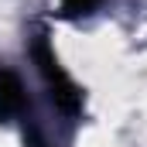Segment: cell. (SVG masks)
<instances>
[{
	"label": "cell",
	"instance_id": "cell-1",
	"mask_svg": "<svg viewBox=\"0 0 147 147\" xmlns=\"http://www.w3.org/2000/svg\"><path fill=\"white\" fill-rule=\"evenodd\" d=\"M31 58H34L45 86H48L51 103L65 116H79L82 113V89H79V82H75L72 75L62 69V62H58V55H55V48H51V41H48L45 31H38L34 41H31Z\"/></svg>",
	"mask_w": 147,
	"mask_h": 147
},
{
	"label": "cell",
	"instance_id": "cell-2",
	"mask_svg": "<svg viewBox=\"0 0 147 147\" xmlns=\"http://www.w3.org/2000/svg\"><path fill=\"white\" fill-rule=\"evenodd\" d=\"M28 120L31 116V103H28V92H24V82L21 75L10 72V69H0V123H10V120Z\"/></svg>",
	"mask_w": 147,
	"mask_h": 147
},
{
	"label": "cell",
	"instance_id": "cell-3",
	"mask_svg": "<svg viewBox=\"0 0 147 147\" xmlns=\"http://www.w3.org/2000/svg\"><path fill=\"white\" fill-rule=\"evenodd\" d=\"M99 3H103V0H62V17H69V21H75V17H89Z\"/></svg>",
	"mask_w": 147,
	"mask_h": 147
}]
</instances>
